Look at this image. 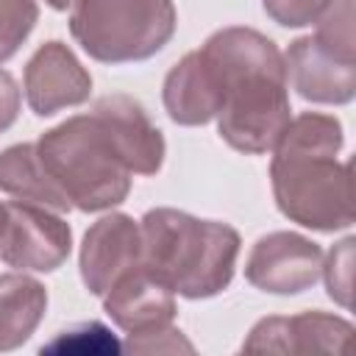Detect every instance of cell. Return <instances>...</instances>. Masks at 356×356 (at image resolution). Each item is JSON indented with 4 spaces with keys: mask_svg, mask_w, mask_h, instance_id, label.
I'll return each mask as SVG.
<instances>
[{
    "mask_svg": "<svg viewBox=\"0 0 356 356\" xmlns=\"http://www.w3.org/2000/svg\"><path fill=\"white\" fill-rule=\"evenodd\" d=\"M39 161L72 209L106 211L131 192L134 175H156L164 164V136L145 106L128 95H106L83 114L44 131Z\"/></svg>",
    "mask_w": 356,
    "mask_h": 356,
    "instance_id": "cell-1",
    "label": "cell"
},
{
    "mask_svg": "<svg viewBox=\"0 0 356 356\" xmlns=\"http://www.w3.org/2000/svg\"><path fill=\"white\" fill-rule=\"evenodd\" d=\"M200 53L220 83L222 100L214 117L220 139L245 156L273 150L292 120L286 64L278 44L256 28L231 25L214 31Z\"/></svg>",
    "mask_w": 356,
    "mask_h": 356,
    "instance_id": "cell-2",
    "label": "cell"
},
{
    "mask_svg": "<svg viewBox=\"0 0 356 356\" xmlns=\"http://www.w3.org/2000/svg\"><path fill=\"white\" fill-rule=\"evenodd\" d=\"M342 145L334 114L303 111L286 122L270 161L273 197L286 220L323 234L353 225L350 164L337 159Z\"/></svg>",
    "mask_w": 356,
    "mask_h": 356,
    "instance_id": "cell-3",
    "label": "cell"
},
{
    "mask_svg": "<svg viewBox=\"0 0 356 356\" xmlns=\"http://www.w3.org/2000/svg\"><path fill=\"white\" fill-rule=\"evenodd\" d=\"M142 267L189 300L228 289L242 248L239 231L220 220L159 206L142 220Z\"/></svg>",
    "mask_w": 356,
    "mask_h": 356,
    "instance_id": "cell-4",
    "label": "cell"
},
{
    "mask_svg": "<svg viewBox=\"0 0 356 356\" xmlns=\"http://www.w3.org/2000/svg\"><path fill=\"white\" fill-rule=\"evenodd\" d=\"M178 25L172 0H75L70 33L100 64L147 61L167 47Z\"/></svg>",
    "mask_w": 356,
    "mask_h": 356,
    "instance_id": "cell-5",
    "label": "cell"
},
{
    "mask_svg": "<svg viewBox=\"0 0 356 356\" xmlns=\"http://www.w3.org/2000/svg\"><path fill=\"white\" fill-rule=\"evenodd\" d=\"M72 250L70 222L39 203H6V225L0 231V259L14 270L53 273Z\"/></svg>",
    "mask_w": 356,
    "mask_h": 356,
    "instance_id": "cell-6",
    "label": "cell"
},
{
    "mask_svg": "<svg viewBox=\"0 0 356 356\" xmlns=\"http://www.w3.org/2000/svg\"><path fill=\"white\" fill-rule=\"evenodd\" d=\"M323 248L295 231H273L253 242L245 278L270 295H300L320 281Z\"/></svg>",
    "mask_w": 356,
    "mask_h": 356,
    "instance_id": "cell-7",
    "label": "cell"
},
{
    "mask_svg": "<svg viewBox=\"0 0 356 356\" xmlns=\"http://www.w3.org/2000/svg\"><path fill=\"white\" fill-rule=\"evenodd\" d=\"M292 89L320 106H345L356 97V50L337 47L323 36H300L284 53Z\"/></svg>",
    "mask_w": 356,
    "mask_h": 356,
    "instance_id": "cell-8",
    "label": "cell"
},
{
    "mask_svg": "<svg viewBox=\"0 0 356 356\" xmlns=\"http://www.w3.org/2000/svg\"><path fill=\"white\" fill-rule=\"evenodd\" d=\"M142 264V228L131 214L111 211L89 225L81 242L78 267L83 286L103 298L128 270Z\"/></svg>",
    "mask_w": 356,
    "mask_h": 356,
    "instance_id": "cell-9",
    "label": "cell"
},
{
    "mask_svg": "<svg viewBox=\"0 0 356 356\" xmlns=\"http://www.w3.org/2000/svg\"><path fill=\"white\" fill-rule=\"evenodd\" d=\"M92 95V75L58 39L44 42L25 64V100L36 117L81 106Z\"/></svg>",
    "mask_w": 356,
    "mask_h": 356,
    "instance_id": "cell-10",
    "label": "cell"
},
{
    "mask_svg": "<svg viewBox=\"0 0 356 356\" xmlns=\"http://www.w3.org/2000/svg\"><path fill=\"white\" fill-rule=\"evenodd\" d=\"M353 325L328 312H300L259 320L242 342L245 353H342Z\"/></svg>",
    "mask_w": 356,
    "mask_h": 356,
    "instance_id": "cell-11",
    "label": "cell"
},
{
    "mask_svg": "<svg viewBox=\"0 0 356 356\" xmlns=\"http://www.w3.org/2000/svg\"><path fill=\"white\" fill-rule=\"evenodd\" d=\"M103 309L111 323L128 337L172 325L178 312L175 292L142 264L128 270L108 286V292L103 295Z\"/></svg>",
    "mask_w": 356,
    "mask_h": 356,
    "instance_id": "cell-12",
    "label": "cell"
},
{
    "mask_svg": "<svg viewBox=\"0 0 356 356\" xmlns=\"http://www.w3.org/2000/svg\"><path fill=\"white\" fill-rule=\"evenodd\" d=\"M164 111L178 125H206L220 111V83L200 50L186 53L164 78Z\"/></svg>",
    "mask_w": 356,
    "mask_h": 356,
    "instance_id": "cell-13",
    "label": "cell"
},
{
    "mask_svg": "<svg viewBox=\"0 0 356 356\" xmlns=\"http://www.w3.org/2000/svg\"><path fill=\"white\" fill-rule=\"evenodd\" d=\"M47 312V289L42 281L19 273L0 275V353L17 350L39 328Z\"/></svg>",
    "mask_w": 356,
    "mask_h": 356,
    "instance_id": "cell-14",
    "label": "cell"
},
{
    "mask_svg": "<svg viewBox=\"0 0 356 356\" xmlns=\"http://www.w3.org/2000/svg\"><path fill=\"white\" fill-rule=\"evenodd\" d=\"M0 192L11 195L17 200L47 206L58 214L72 209V203L64 197V192L44 172L33 142H19V145L0 150Z\"/></svg>",
    "mask_w": 356,
    "mask_h": 356,
    "instance_id": "cell-15",
    "label": "cell"
},
{
    "mask_svg": "<svg viewBox=\"0 0 356 356\" xmlns=\"http://www.w3.org/2000/svg\"><path fill=\"white\" fill-rule=\"evenodd\" d=\"M36 0H0V64L14 58L36 28Z\"/></svg>",
    "mask_w": 356,
    "mask_h": 356,
    "instance_id": "cell-16",
    "label": "cell"
},
{
    "mask_svg": "<svg viewBox=\"0 0 356 356\" xmlns=\"http://www.w3.org/2000/svg\"><path fill=\"white\" fill-rule=\"evenodd\" d=\"M117 353L122 345L114 339V334L103 323H81L67 331H58V337L47 345H42V353Z\"/></svg>",
    "mask_w": 356,
    "mask_h": 356,
    "instance_id": "cell-17",
    "label": "cell"
},
{
    "mask_svg": "<svg viewBox=\"0 0 356 356\" xmlns=\"http://www.w3.org/2000/svg\"><path fill=\"white\" fill-rule=\"evenodd\" d=\"M353 236H345L342 242H337L328 256H323V278H325V289L328 298L337 300L342 309H350V292H353Z\"/></svg>",
    "mask_w": 356,
    "mask_h": 356,
    "instance_id": "cell-18",
    "label": "cell"
},
{
    "mask_svg": "<svg viewBox=\"0 0 356 356\" xmlns=\"http://www.w3.org/2000/svg\"><path fill=\"white\" fill-rule=\"evenodd\" d=\"M334 0H261L264 14L284 28H306L317 22Z\"/></svg>",
    "mask_w": 356,
    "mask_h": 356,
    "instance_id": "cell-19",
    "label": "cell"
},
{
    "mask_svg": "<svg viewBox=\"0 0 356 356\" xmlns=\"http://www.w3.org/2000/svg\"><path fill=\"white\" fill-rule=\"evenodd\" d=\"M128 350L134 353H192V342L175 328V325H164V328H156L150 334H136V337H128L125 342Z\"/></svg>",
    "mask_w": 356,
    "mask_h": 356,
    "instance_id": "cell-20",
    "label": "cell"
},
{
    "mask_svg": "<svg viewBox=\"0 0 356 356\" xmlns=\"http://www.w3.org/2000/svg\"><path fill=\"white\" fill-rule=\"evenodd\" d=\"M19 106H22V95L14 75L8 70H0V134L17 122Z\"/></svg>",
    "mask_w": 356,
    "mask_h": 356,
    "instance_id": "cell-21",
    "label": "cell"
},
{
    "mask_svg": "<svg viewBox=\"0 0 356 356\" xmlns=\"http://www.w3.org/2000/svg\"><path fill=\"white\" fill-rule=\"evenodd\" d=\"M50 8H56V11H67V8H72V3L75 0H44Z\"/></svg>",
    "mask_w": 356,
    "mask_h": 356,
    "instance_id": "cell-22",
    "label": "cell"
},
{
    "mask_svg": "<svg viewBox=\"0 0 356 356\" xmlns=\"http://www.w3.org/2000/svg\"><path fill=\"white\" fill-rule=\"evenodd\" d=\"M3 225H6V203L0 200V231H3Z\"/></svg>",
    "mask_w": 356,
    "mask_h": 356,
    "instance_id": "cell-23",
    "label": "cell"
}]
</instances>
